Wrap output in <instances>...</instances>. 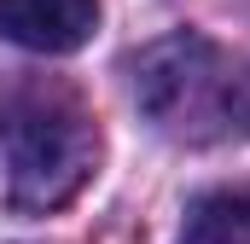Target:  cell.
Listing matches in <instances>:
<instances>
[{"instance_id":"obj_1","label":"cell","mask_w":250,"mask_h":244,"mask_svg":"<svg viewBox=\"0 0 250 244\" xmlns=\"http://www.w3.org/2000/svg\"><path fill=\"white\" fill-rule=\"evenodd\" d=\"M99 169V122L59 81H23L0 99V203L12 215L64 209Z\"/></svg>"},{"instance_id":"obj_4","label":"cell","mask_w":250,"mask_h":244,"mask_svg":"<svg viewBox=\"0 0 250 244\" xmlns=\"http://www.w3.org/2000/svg\"><path fill=\"white\" fill-rule=\"evenodd\" d=\"M181 244H250V186L204 192L187 209Z\"/></svg>"},{"instance_id":"obj_3","label":"cell","mask_w":250,"mask_h":244,"mask_svg":"<svg viewBox=\"0 0 250 244\" xmlns=\"http://www.w3.org/2000/svg\"><path fill=\"white\" fill-rule=\"evenodd\" d=\"M99 23V0H0V41L29 53H76Z\"/></svg>"},{"instance_id":"obj_2","label":"cell","mask_w":250,"mask_h":244,"mask_svg":"<svg viewBox=\"0 0 250 244\" xmlns=\"http://www.w3.org/2000/svg\"><path fill=\"white\" fill-rule=\"evenodd\" d=\"M134 99L175 140H209L239 117L233 76L221 70V53L204 35H169V41L146 47L134 59Z\"/></svg>"},{"instance_id":"obj_5","label":"cell","mask_w":250,"mask_h":244,"mask_svg":"<svg viewBox=\"0 0 250 244\" xmlns=\"http://www.w3.org/2000/svg\"><path fill=\"white\" fill-rule=\"evenodd\" d=\"M233 111L250 122V76H245V81H233Z\"/></svg>"}]
</instances>
